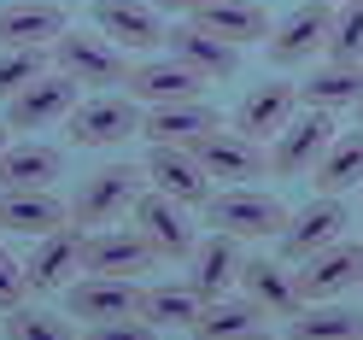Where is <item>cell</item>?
I'll return each instance as SVG.
<instances>
[{
	"label": "cell",
	"instance_id": "16",
	"mask_svg": "<svg viewBox=\"0 0 363 340\" xmlns=\"http://www.w3.org/2000/svg\"><path fill=\"white\" fill-rule=\"evenodd\" d=\"M240 287H246V300L264 305L269 317H299L305 311V287H299L293 258H246L240 264Z\"/></svg>",
	"mask_w": 363,
	"mask_h": 340
},
{
	"label": "cell",
	"instance_id": "18",
	"mask_svg": "<svg viewBox=\"0 0 363 340\" xmlns=\"http://www.w3.org/2000/svg\"><path fill=\"white\" fill-rule=\"evenodd\" d=\"M65 223H71V206L53 188H0V229L6 235L41 241V235L65 229Z\"/></svg>",
	"mask_w": 363,
	"mask_h": 340
},
{
	"label": "cell",
	"instance_id": "25",
	"mask_svg": "<svg viewBox=\"0 0 363 340\" xmlns=\"http://www.w3.org/2000/svg\"><path fill=\"white\" fill-rule=\"evenodd\" d=\"M363 100V65L352 59H328L299 82V106H316V111H346Z\"/></svg>",
	"mask_w": 363,
	"mask_h": 340
},
{
	"label": "cell",
	"instance_id": "13",
	"mask_svg": "<svg viewBox=\"0 0 363 340\" xmlns=\"http://www.w3.org/2000/svg\"><path fill=\"white\" fill-rule=\"evenodd\" d=\"M82 246H88V229H77V223H65V229L41 235L35 253L24 258V270H30V293H65V287H71L77 270H82Z\"/></svg>",
	"mask_w": 363,
	"mask_h": 340
},
{
	"label": "cell",
	"instance_id": "24",
	"mask_svg": "<svg viewBox=\"0 0 363 340\" xmlns=\"http://www.w3.org/2000/svg\"><path fill=\"white\" fill-rule=\"evenodd\" d=\"M188 264H194V276H188V282L206 293V300H223V293L240 282V264H246V258H240V241H235V235L211 229V235L188 253Z\"/></svg>",
	"mask_w": 363,
	"mask_h": 340
},
{
	"label": "cell",
	"instance_id": "19",
	"mask_svg": "<svg viewBox=\"0 0 363 340\" xmlns=\"http://www.w3.org/2000/svg\"><path fill=\"white\" fill-rule=\"evenodd\" d=\"M71 30V12L59 0H12L0 6V48H48Z\"/></svg>",
	"mask_w": 363,
	"mask_h": 340
},
{
	"label": "cell",
	"instance_id": "22",
	"mask_svg": "<svg viewBox=\"0 0 363 340\" xmlns=\"http://www.w3.org/2000/svg\"><path fill=\"white\" fill-rule=\"evenodd\" d=\"M293 111H299V82H258L235 106V129H246L252 141H276Z\"/></svg>",
	"mask_w": 363,
	"mask_h": 340
},
{
	"label": "cell",
	"instance_id": "6",
	"mask_svg": "<svg viewBox=\"0 0 363 340\" xmlns=\"http://www.w3.org/2000/svg\"><path fill=\"white\" fill-rule=\"evenodd\" d=\"M77 77H65L59 65H48L30 88H18V94L6 100V124L12 129H48V124H65L77 111Z\"/></svg>",
	"mask_w": 363,
	"mask_h": 340
},
{
	"label": "cell",
	"instance_id": "7",
	"mask_svg": "<svg viewBox=\"0 0 363 340\" xmlns=\"http://www.w3.org/2000/svg\"><path fill=\"white\" fill-rule=\"evenodd\" d=\"M346 199L340 194H323V199H311L305 212H293L287 217V229L276 235L281 241V258H293V264H305V258H316L323 246H334V241H346Z\"/></svg>",
	"mask_w": 363,
	"mask_h": 340
},
{
	"label": "cell",
	"instance_id": "36",
	"mask_svg": "<svg viewBox=\"0 0 363 340\" xmlns=\"http://www.w3.org/2000/svg\"><path fill=\"white\" fill-rule=\"evenodd\" d=\"M152 6H158V12H188V18H194L206 0H152Z\"/></svg>",
	"mask_w": 363,
	"mask_h": 340
},
{
	"label": "cell",
	"instance_id": "37",
	"mask_svg": "<svg viewBox=\"0 0 363 340\" xmlns=\"http://www.w3.org/2000/svg\"><path fill=\"white\" fill-rule=\"evenodd\" d=\"M6 129H12V124H0V153H6Z\"/></svg>",
	"mask_w": 363,
	"mask_h": 340
},
{
	"label": "cell",
	"instance_id": "26",
	"mask_svg": "<svg viewBox=\"0 0 363 340\" xmlns=\"http://www.w3.org/2000/svg\"><path fill=\"white\" fill-rule=\"evenodd\" d=\"M194 24L211 30V35H223V41H235V48H246V41H264L269 30H276L258 0H206V6L194 12Z\"/></svg>",
	"mask_w": 363,
	"mask_h": 340
},
{
	"label": "cell",
	"instance_id": "15",
	"mask_svg": "<svg viewBox=\"0 0 363 340\" xmlns=\"http://www.w3.org/2000/svg\"><path fill=\"white\" fill-rule=\"evenodd\" d=\"M194 153H199V165L211 170V182H246V176H258L269 165L264 141H252V135L235 129V124H217Z\"/></svg>",
	"mask_w": 363,
	"mask_h": 340
},
{
	"label": "cell",
	"instance_id": "27",
	"mask_svg": "<svg viewBox=\"0 0 363 340\" xmlns=\"http://www.w3.org/2000/svg\"><path fill=\"white\" fill-rule=\"evenodd\" d=\"M264 323H269V311L264 305H252L240 293V300H206V311L194 317V329L188 334H199V340H252V334H264Z\"/></svg>",
	"mask_w": 363,
	"mask_h": 340
},
{
	"label": "cell",
	"instance_id": "8",
	"mask_svg": "<svg viewBox=\"0 0 363 340\" xmlns=\"http://www.w3.org/2000/svg\"><path fill=\"white\" fill-rule=\"evenodd\" d=\"M141 300H147V287H135V276H94L88 270L82 282L65 287V305H71L77 323H111V317H141Z\"/></svg>",
	"mask_w": 363,
	"mask_h": 340
},
{
	"label": "cell",
	"instance_id": "32",
	"mask_svg": "<svg viewBox=\"0 0 363 340\" xmlns=\"http://www.w3.org/2000/svg\"><path fill=\"white\" fill-rule=\"evenodd\" d=\"M48 65H53L48 48H0V100H12L18 88H30Z\"/></svg>",
	"mask_w": 363,
	"mask_h": 340
},
{
	"label": "cell",
	"instance_id": "39",
	"mask_svg": "<svg viewBox=\"0 0 363 340\" xmlns=\"http://www.w3.org/2000/svg\"><path fill=\"white\" fill-rule=\"evenodd\" d=\"M357 124H363V100H357Z\"/></svg>",
	"mask_w": 363,
	"mask_h": 340
},
{
	"label": "cell",
	"instance_id": "4",
	"mask_svg": "<svg viewBox=\"0 0 363 340\" xmlns=\"http://www.w3.org/2000/svg\"><path fill=\"white\" fill-rule=\"evenodd\" d=\"M141 118H147V106L129 94H94V100H77V111L65 124H71V141L77 147H123L129 135H141Z\"/></svg>",
	"mask_w": 363,
	"mask_h": 340
},
{
	"label": "cell",
	"instance_id": "33",
	"mask_svg": "<svg viewBox=\"0 0 363 340\" xmlns=\"http://www.w3.org/2000/svg\"><path fill=\"white\" fill-rule=\"evenodd\" d=\"M0 334H12V340H71L77 323H65V317H53V311L12 305V311H6V323H0Z\"/></svg>",
	"mask_w": 363,
	"mask_h": 340
},
{
	"label": "cell",
	"instance_id": "10",
	"mask_svg": "<svg viewBox=\"0 0 363 340\" xmlns=\"http://www.w3.org/2000/svg\"><path fill=\"white\" fill-rule=\"evenodd\" d=\"M94 30H106L123 53H147L170 41V24L152 0H94Z\"/></svg>",
	"mask_w": 363,
	"mask_h": 340
},
{
	"label": "cell",
	"instance_id": "21",
	"mask_svg": "<svg viewBox=\"0 0 363 340\" xmlns=\"http://www.w3.org/2000/svg\"><path fill=\"white\" fill-rule=\"evenodd\" d=\"M217 129V111L206 100H176V106H147L141 135L152 147H199Z\"/></svg>",
	"mask_w": 363,
	"mask_h": 340
},
{
	"label": "cell",
	"instance_id": "28",
	"mask_svg": "<svg viewBox=\"0 0 363 340\" xmlns=\"http://www.w3.org/2000/svg\"><path fill=\"white\" fill-rule=\"evenodd\" d=\"M59 170L65 153L48 141H6V153H0V188H53Z\"/></svg>",
	"mask_w": 363,
	"mask_h": 340
},
{
	"label": "cell",
	"instance_id": "12",
	"mask_svg": "<svg viewBox=\"0 0 363 340\" xmlns=\"http://www.w3.org/2000/svg\"><path fill=\"white\" fill-rule=\"evenodd\" d=\"M141 170H147V188L182 199V206H206L211 188H217V182H211V170L199 165V153H194V147H152Z\"/></svg>",
	"mask_w": 363,
	"mask_h": 340
},
{
	"label": "cell",
	"instance_id": "23",
	"mask_svg": "<svg viewBox=\"0 0 363 340\" xmlns=\"http://www.w3.org/2000/svg\"><path fill=\"white\" fill-rule=\"evenodd\" d=\"M170 53H176L182 65H194L206 82H229V77L240 71V48H235V41H223V35H211V30H199L194 18L170 30Z\"/></svg>",
	"mask_w": 363,
	"mask_h": 340
},
{
	"label": "cell",
	"instance_id": "5",
	"mask_svg": "<svg viewBox=\"0 0 363 340\" xmlns=\"http://www.w3.org/2000/svg\"><path fill=\"white\" fill-rule=\"evenodd\" d=\"M328 141H334V111L299 106L287 118V129L269 141V170H276V176H311L316 158L328 153Z\"/></svg>",
	"mask_w": 363,
	"mask_h": 340
},
{
	"label": "cell",
	"instance_id": "3",
	"mask_svg": "<svg viewBox=\"0 0 363 340\" xmlns=\"http://www.w3.org/2000/svg\"><path fill=\"white\" fill-rule=\"evenodd\" d=\"M53 65H59L65 77H77L82 88L129 82V53H123L106 30H65V35L53 41Z\"/></svg>",
	"mask_w": 363,
	"mask_h": 340
},
{
	"label": "cell",
	"instance_id": "11",
	"mask_svg": "<svg viewBox=\"0 0 363 340\" xmlns=\"http://www.w3.org/2000/svg\"><path fill=\"white\" fill-rule=\"evenodd\" d=\"M152 264H158V246L141 229H118V223L88 229L82 270H94V276H141V270H152Z\"/></svg>",
	"mask_w": 363,
	"mask_h": 340
},
{
	"label": "cell",
	"instance_id": "29",
	"mask_svg": "<svg viewBox=\"0 0 363 340\" xmlns=\"http://www.w3.org/2000/svg\"><path fill=\"white\" fill-rule=\"evenodd\" d=\"M311 182H316V194H352L363 182V129L357 135H334L328 153L316 158Z\"/></svg>",
	"mask_w": 363,
	"mask_h": 340
},
{
	"label": "cell",
	"instance_id": "1",
	"mask_svg": "<svg viewBox=\"0 0 363 340\" xmlns=\"http://www.w3.org/2000/svg\"><path fill=\"white\" fill-rule=\"evenodd\" d=\"M287 206L276 194H258V188H246V182H229V188H211L206 199V223L223 235H235V241H269V235H281L287 229Z\"/></svg>",
	"mask_w": 363,
	"mask_h": 340
},
{
	"label": "cell",
	"instance_id": "17",
	"mask_svg": "<svg viewBox=\"0 0 363 340\" xmlns=\"http://www.w3.org/2000/svg\"><path fill=\"white\" fill-rule=\"evenodd\" d=\"M328 30H334V6H311V0H299L293 18H281V24L269 30V59H276V65H305L316 53H328Z\"/></svg>",
	"mask_w": 363,
	"mask_h": 340
},
{
	"label": "cell",
	"instance_id": "2",
	"mask_svg": "<svg viewBox=\"0 0 363 340\" xmlns=\"http://www.w3.org/2000/svg\"><path fill=\"white\" fill-rule=\"evenodd\" d=\"M141 194H147V170H135V165H100L94 176H82V188L71 199V223H77V229L123 223V212H135Z\"/></svg>",
	"mask_w": 363,
	"mask_h": 340
},
{
	"label": "cell",
	"instance_id": "20",
	"mask_svg": "<svg viewBox=\"0 0 363 340\" xmlns=\"http://www.w3.org/2000/svg\"><path fill=\"white\" fill-rule=\"evenodd\" d=\"M357 282H363V246H357V241H334V246H323L316 258H305V270H299L305 305H311V300H340V293L357 287Z\"/></svg>",
	"mask_w": 363,
	"mask_h": 340
},
{
	"label": "cell",
	"instance_id": "34",
	"mask_svg": "<svg viewBox=\"0 0 363 340\" xmlns=\"http://www.w3.org/2000/svg\"><path fill=\"white\" fill-rule=\"evenodd\" d=\"M328 59H352V65H363V0H340V6H334Z\"/></svg>",
	"mask_w": 363,
	"mask_h": 340
},
{
	"label": "cell",
	"instance_id": "30",
	"mask_svg": "<svg viewBox=\"0 0 363 340\" xmlns=\"http://www.w3.org/2000/svg\"><path fill=\"white\" fill-rule=\"evenodd\" d=\"M287 334H293V340H363V317H357L352 305L311 300L299 317H287Z\"/></svg>",
	"mask_w": 363,
	"mask_h": 340
},
{
	"label": "cell",
	"instance_id": "14",
	"mask_svg": "<svg viewBox=\"0 0 363 340\" xmlns=\"http://www.w3.org/2000/svg\"><path fill=\"white\" fill-rule=\"evenodd\" d=\"M123 88L141 106H176V100H199V94H206V77H199L194 65H182L176 53H164V59L129 65V82Z\"/></svg>",
	"mask_w": 363,
	"mask_h": 340
},
{
	"label": "cell",
	"instance_id": "9",
	"mask_svg": "<svg viewBox=\"0 0 363 340\" xmlns=\"http://www.w3.org/2000/svg\"><path fill=\"white\" fill-rule=\"evenodd\" d=\"M129 217H135V229L158 246V258H188L194 246H199V229H194L188 206H182V199H170V194H158V188H147L141 199H135Z\"/></svg>",
	"mask_w": 363,
	"mask_h": 340
},
{
	"label": "cell",
	"instance_id": "38",
	"mask_svg": "<svg viewBox=\"0 0 363 340\" xmlns=\"http://www.w3.org/2000/svg\"><path fill=\"white\" fill-rule=\"evenodd\" d=\"M311 6H340V0H311Z\"/></svg>",
	"mask_w": 363,
	"mask_h": 340
},
{
	"label": "cell",
	"instance_id": "31",
	"mask_svg": "<svg viewBox=\"0 0 363 340\" xmlns=\"http://www.w3.org/2000/svg\"><path fill=\"white\" fill-rule=\"evenodd\" d=\"M206 311V293L194 282H164V287H147L141 300V317L152 329H194V317Z\"/></svg>",
	"mask_w": 363,
	"mask_h": 340
},
{
	"label": "cell",
	"instance_id": "35",
	"mask_svg": "<svg viewBox=\"0 0 363 340\" xmlns=\"http://www.w3.org/2000/svg\"><path fill=\"white\" fill-rule=\"evenodd\" d=\"M24 293H30V270H24V258H18L12 246H0V311L24 305Z\"/></svg>",
	"mask_w": 363,
	"mask_h": 340
}]
</instances>
